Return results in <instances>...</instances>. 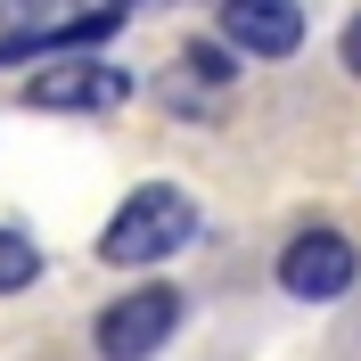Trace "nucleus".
<instances>
[{"label":"nucleus","mask_w":361,"mask_h":361,"mask_svg":"<svg viewBox=\"0 0 361 361\" xmlns=\"http://www.w3.org/2000/svg\"><path fill=\"white\" fill-rule=\"evenodd\" d=\"M189 230H197V197H189L180 180H140L132 197L115 205V222L99 230V263L148 271V263H164V255L189 247Z\"/></svg>","instance_id":"f257e3e1"},{"label":"nucleus","mask_w":361,"mask_h":361,"mask_svg":"<svg viewBox=\"0 0 361 361\" xmlns=\"http://www.w3.org/2000/svg\"><path fill=\"white\" fill-rule=\"evenodd\" d=\"M180 329V288H132V295H115L107 312L90 320V345H99V361H148L164 353V337Z\"/></svg>","instance_id":"f03ea898"},{"label":"nucleus","mask_w":361,"mask_h":361,"mask_svg":"<svg viewBox=\"0 0 361 361\" xmlns=\"http://www.w3.org/2000/svg\"><path fill=\"white\" fill-rule=\"evenodd\" d=\"M123 99H132V74L107 66V58H58L25 82V107L42 115H115Z\"/></svg>","instance_id":"7ed1b4c3"},{"label":"nucleus","mask_w":361,"mask_h":361,"mask_svg":"<svg viewBox=\"0 0 361 361\" xmlns=\"http://www.w3.org/2000/svg\"><path fill=\"white\" fill-rule=\"evenodd\" d=\"M361 279V255L345 230H295L288 247H279V288L295 295V304H329V295H345Z\"/></svg>","instance_id":"20e7f679"},{"label":"nucleus","mask_w":361,"mask_h":361,"mask_svg":"<svg viewBox=\"0 0 361 361\" xmlns=\"http://www.w3.org/2000/svg\"><path fill=\"white\" fill-rule=\"evenodd\" d=\"M222 42L247 49V58H295L304 8L295 0H222Z\"/></svg>","instance_id":"39448f33"},{"label":"nucleus","mask_w":361,"mask_h":361,"mask_svg":"<svg viewBox=\"0 0 361 361\" xmlns=\"http://www.w3.org/2000/svg\"><path fill=\"white\" fill-rule=\"evenodd\" d=\"M33 279H42V255H33V238H25V230H8V222H0V295L33 288Z\"/></svg>","instance_id":"423d86ee"},{"label":"nucleus","mask_w":361,"mask_h":361,"mask_svg":"<svg viewBox=\"0 0 361 361\" xmlns=\"http://www.w3.org/2000/svg\"><path fill=\"white\" fill-rule=\"evenodd\" d=\"M337 49H345V66H353V74H361V17H353V25H345V42H337Z\"/></svg>","instance_id":"0eeeda50"},{"label":"nucleus","mask_w":361,"mask_h":361,"mask_svg":"<svg viewBox=\"0 0 361 361\" xmlns=\"http://www.w3.org/2000/svg\"><path fill=\"white\" fill-rule=\"evenodd\" d=\"M115 8H123V0H115Z\"/></svg>","instance_id":"6e6552de"}]
</instances>
